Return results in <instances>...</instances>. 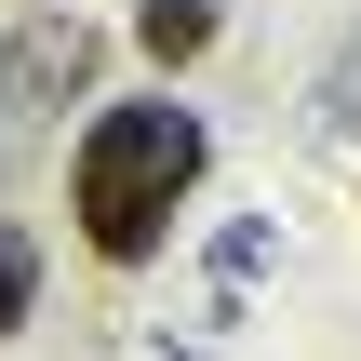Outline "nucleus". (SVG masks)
<instances>
[{
  "instance_id": "1",
  "label": "nucleus",
  "mask_w": 361,
  "mask_h": 361,
  "mask_svg": "<svg viewBox=\"0 0 361 361\" xmlns=\"http://www.w3.org/2000/svg\"><path fill=\"white\" fill-rule=\"evenodd\" d=\"M201 188V121L174 94H121L80 121V161H67V201H80V241L107 268H147L174 241V201Z\"/></svg>"
},
{
  "instance_id": "2",
  "label": "nucleus",
  "mask_w": 361,
  "mask_h": 361,
  "mask_svg": "<svg viewBox=\"0 0 361 361\" xmlns=\"http://www.w3.org/2000/svg\"><path fill=\"white\" fill-rule=\"evenodd\" d=\"M94 54H107L94 13H27V27L0 40V94H13L27 121H40V107H80V94H94Z\"/></svg>"
},
{
  "instance_id": "3",
  "label": "nucleus",
  "mask_w": 361,
  "mask_h": 361,
  "mask_svg": "<svg viewBox=\"0 0 361 361\" xmlns=\"http://www.w3.org/2000/svg\"><path fill=\"white\" fill-rule=\"evenodd\" d=\"M268 268H281V228H268V214H241V228L214 241V268H201V335H228V322L255 308V281H268Z\"/></svg>"
},
{
  "instance_id": "4",
  "label": "nucleus",
  "mask_w": 361,
  "mask_h": 361,
  "mask_svg": "<svg viewBox=\"0 0 361 361\" xmlns=\"http://www.w3.org/2000/svg\"><path fill=\"white\" fill-rule=\"evenodd\" d=\"M308 134H322V147H335V161L361 174V40L335 54V67H322V94H308Z\"/></svg>"
},
{
  "instance_id": "5",
  "label": "nucleus",
  "mask_w": 361,
  "mask_h": 361,
  "mask_svg": "<svg viewBox=\"0 0 361 361\" xmlns=\"http://www.w3.org/2000/svg\"><path fill=\"white\" fill-rule=\"evenodd\" d=\"M134 40H147L161 67H188V54L214 40V0H134Z\"/></svg>"
},
{
  "instance_id": "6",
  "label": "nucleus",
  "mask_w": 361,
  "mask_h": 361,
  "mask_svg": "<svg viewBox=\"0 0 361 361\" xmlns=\"http://www.w3.org/2000/svg\"><path fill=\"white\" fill-rule=\"evenodd\" d=\"M27 308H40V241H27V228H0V335H13Z\"/></svg>"
},
{
  "instance_id": "7",
  "label": "nucleus",
  "mask_w": 361,
  "mask_h": 361,
  "mask_svg": "<svg viewBox=\"0 0 361 361\" xmlns=\"http://www.w3.org/2000/svg\"><path fill=\"white\" fill-rule=\"evenodd\" d=\"M134 361H201V348H174V335H134Z\"/></svg>"
}]
</instances>
